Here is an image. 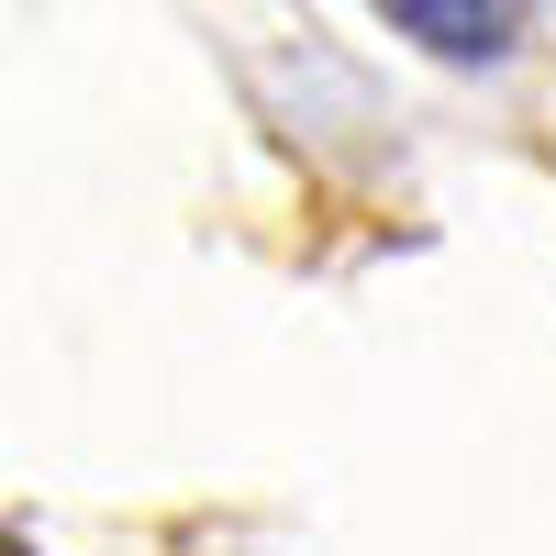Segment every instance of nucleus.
Masks as SVG:
<instances>
[{
	"instance_id": "obj_1",
	"label": "nucleus",
	"mask_w": 556,
	"mask_h": 556,
	"mask_svg": "<svg viewBox=\"0 0 556 556\" xmlns=\"http://www.w3.org/2000/svg\"><path fill=\"white\" fill-rule=\"evenodd\" d=\"M379 12H390L412 45H434V56L479 67V56H513V34L534 23V0H379Z\"/></svg>"
}]
</instances>
